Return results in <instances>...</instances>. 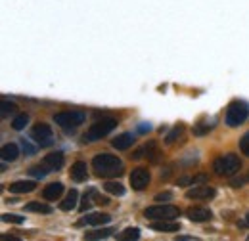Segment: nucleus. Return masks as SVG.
Masks as SVG:
<instances>
[{
  "mask_svg": "<svg viewBox=\"0 0 249 241\" xmlns=\"http://www.w3.org/2000/svg\"><path fill=\"white\" fill-rule=\"evenodd\" d=\"M92 169L100 178H113L123 174V161L109 153H98L92 159Z\"/></svg>",
  "mask_w": 249,
  "mask_h": 241,
  "instance_id": "nucleus-1",
  "label": "nucleus"
},
{
  "mask_svg": "<svg viewBox=\"0 0 249 241\" xmlns=\"http://www.w3.org/2000/svg\"><path fill=\"white\" fill-rule=\"evenodd\" d=\"M240 169H242V161L234 153L220 155V157L215 159V163H213V171H215V174H218V176H234V174L240 172Z\"/></svg>",
  "mask_w": 249,
  "mask_h": 241,
  "instance_id": "nucleus-2",
  "label": "nucleus"
},
{
  "mask_svg": "<svg viewBox=\"0 0 249 241\" xmlns=\"http://www.w3.org/2000/svg\"><path fill=\"white\" fill-rule=\"evenodd\" d=\"M117 126V119L113 117H107V119H102V120H96L92 126H89V130L85 132L83 140L85 144H92V142H98L102 138H106L113 128Z\"/></svg>",
  "mask_w": 249,
  "mask_h": 241,
  "instance_id": "nucleus-3",
  "label": "nucleus"
},
{
  "mask_svg": "<svg viewBox=\"0 0 249 241\" xmlns=\"http://www.w3.org/2000/svg\"><path fill=\"white\" fill-rule=\"evenodd\" d=\"M249 117V105L242 100H234L230 102L228 109H226V124L228 126H240L244 124Z\"/></svg>",
  "mask_w": 249,
  "mask_h": 241,
  "instance_id": "nucleus-4",
  "label": "nucleus"
},
{
  "mask_svg": "<svg viewBox=\"0 0 249 241\" xmlns=\"http://www.w3.org/2000/svg\"><path fill=\"white\" fill-rule=\"evenodd\" d=\"M85 119H87V113L79 111V109H75V111H60V113L54 115V122L58 126H62L63 130H75L77 126H81L85 122Z\"/></svg>",
  "mask_w": 249,
  "mask_h": 241,
  "instance_id": "nucleus-5",
  "label": "nucleus"
},
{
  "mask_svg": "<svg viewBox=\"0 0 249 241\" xmlns=\"http://www.w3.org/2000/svg\"><path fill=\"white\" fill-rule=\"evenodd\" d=\"M144 216L150 220H175L180 216V209L175 205H154L144 211Z\"/></svg>",
  "mask_w": 249,
  "mask_h": 241,
  "instance_id": "nucleus-6",
  "label": "nucleus"
},
{
  "mask_svg": "<svg viewBox=\"0 0 249 241\" xmlns=\"http://www.w3.org/2000/svg\"><path fill=\"white\" fill-rule=\"evenodd\" d=\"M31 136L40 148H48V146H52V142H54V132H52V128H50L46 122L35 124L31 130Z\"/></svg>",
  "mask_w": 249,
  "mask_h": 241,
  "instance_id": "nucleus-7",
  "label": "nucleus"
},
{
  "mask_svg": "<svg viewBox=\"0 0 249 241\" xmlns=\"http://www.w3.org/2000/svg\"><path fill=\"white\" fill-rule=\"evenodd\" d=\"M150 180H152V176H150L148 169H144V167H138V169H134V171L130 172V186H132V189H136V191L146 189Z\"/></svg>",
  "mask_w": 249,
  "mask_h": 241,
  "instance_id": "nucleus-8",
  "label": "nucleus"
},
{
  "mask_svg": "<svg viewBox=\"0 0 249 241\" xmlns=\"http://www.w3.org/2000/svg\"><path fill=\"white\" fill-rule=\"evenodd\" d=\"M217 195V189L211 186H194L186 191L188 199H213Z\"/></svg>",
  "mask_w": 249,
  "mask_h": 241,
  "instance_id": "nucleus-9",
  "label": "nucleus"
},
{
  "mask_svg": "<svg viewBox=\"0 0 249 241\" xmlns=\"http://www.w3.org/2000/svg\"><path fill=\"white\" fill-rule=\"evenodd\" d=\"M63 161H65V157H63L62 151H54V153L46 155V157H44V161H42L40 165L46 169V172H54V171L62 169Z\"/></svg>",
  "mask_w": 249,
  "mask_h": 241,
  "instance_id": "nucleus-10",
  "label": "nucleus"
},
{
  "mask_svg": "<svg viewBox=\"0 0 249 241\" xmlns=\"http://www.w3.org/2000/svg\"><path fill=\"white\" fill-rule=\"evenodd\" d=\"M109 222H111V216L109 214L92 212V214H87L85 218H81L77 222V226H102V224H109Z\"/></svg>",
  "mask_w": 249,
  "mask_h": 241,
  "instance_id": "nucleus-11",
  "label": "nucleus"
},
{
  "mask_svg": "<svg viewBox=\"0 0 249 241\" xmlns=\"http://www.w3.org/2000/svg\"><path fill=\"white\" fill-rule=\"evenodd\" d=\"M186 214L192 222H207V220L213 218V212L209 209H205V207H190Z\"/></svg>",
  "mask_w": 249,
  "mask_h": 241,
  "instance_id": "nucleus-12",
  "label": "nucleus"
},
{
  "mask_svg": "<svg viewBox=\"0 0 249 241\" xmlns=\"http://www.w3.org/2000/svg\"><path fill=\"white\" fill-rule=\"evenodd\" d=\"M63 193V184L62 182H54V184H48L44 189H42V197L46 201H56L60 199Z\"/></svg>",
  "mask_w": 249,
  "mask_h": 241,
  "instance_id": "nucleus-13",
  "label": "nucleus"
},
{
  "mask_svg": "<svg viewBox=\"0 0 249 241\" xmlns=\"http://www.w3.org/2000/svg\"><path fill=\"white\" fill-rule=\"evenodd\" d=\"M144 157H152V161H157V148H156V142H150V144H144L142 148L132 153V159H144Z\"/></svg>",
  "mask_w": 249,
  "mask_h": 241,
  "instance_id": "nucleus-14",
  "label": "nucleus"
},
{
  "mask_svg": "<svg viewBox=\"0 0 249 241\" xmlns=\"http://www.w3.org/2000/svg\"><path fill=\"white\" fill-rule=\"evenodd\" d=\"M87 176H89V167H87V163H85V161L73 163V167H71V178L75 182H85Z\"/></svg>",
  "mask_w": 249,
  "mask_h": 241,
  "instance_id": "nucleus-15",
  "label": "nucleus"
},
{
  "mask_svg": "<svg viewBox=\"0 0 249 241\" xmlns=\"http://www.w3.org/2000/svg\"><path fill=\"white\" fill-rule=\"evenodd\" d=\"M132 144H134V136H132L130 132H123V134H119V136L111 142V146L119 151H124V150H128V148H132Z\"/></svg>",
  "mask_w": 249,
  "mask_h": 241,
  "instance_id": "nucleus-16",
  "label": "nucleus"
},
{
  "mask_svg": "<svg viewBox=\"0 0 249 241\" xmlns=\"http://www.w3.org/2000/svg\"><path fill=\"white\" fill-rule=\"evenodd\" d=\"M36 188V182H33V180H19V182H14V184H10V191L12 193H31L33 189Z\"/></svg>",
  "mask_w": 249,
  "mask_h": 241,
  "instance_id": "nucleus-17",
  "label": "nucleus"
},
{
  "mask_svg": "<svg viewBox=\"0 0 249 241\" xmlns=\"http://www.w3.org/2000/svg\"><path fill=\"white\" fill-rule=\"evenodd\" d=\"M152 228L156 232H178L180 230V224L175 222V220H154Z\"/></svg>",
  "mask_w": 249,
  "mask_h": 241,
  "instance_id": "nucleus-18",
  "label": "nucleus"
},
{
  "mask_svg": "<svg viewBox=\"0 0 249 241\" xmlns=\"http://www.w3.org/2000/svg\"><path fill=\"white\" fill-rule=\"evenodd\" d=\"M207 182V174L205 172H199V174H186V176H180L177 184L178 186H196V184H203Z\"/></svg>",
  "mask_w": 249,
  "mask_h": 241,
  "instance_id": "nucleus-19",
  "label": "nucleus"
},
{
  "mask_svg": "<svg viewBox=\"0 0 249 241\" xmlns=\"http://www.w3.org/2000/svg\"><path fill=\"white\" fill-rule=\"evenodd\" d=\"M18 157H19V148H18L16 144H6V146H2V159H4L6 163L16 161Z\"/></svg>",
  "mask_w": 249,
  "mask_h": 241,
  "instance_id": "nucleus-20",
  "label": "nucleus"
},
{
  "mask_svg": "<svg viewBox=\"0 0 249 241\" xmlns=\"http://www.w3.org/2000/svg\"><path fill=\"white\" fill-rule=\"evenodd\" d=\"M77 201H79V193H77V189H71L60 207H62V211H73L77 207Z\"/></svg>",
  "mask_w": 249,
  "mask_h": 241,
  "instance_id": "nucleus-21",
  "label": "nucleus"
},
{
  "mask_svg": "<svg viewBox=\"0 0 249 241\" xmlns=\"http://www.w3.org/2000/svg\"><path fill=\"white\" fill-rule=\"evenodd\" d=\"M25 211L29 212H42V214H50L52 212V207L46 205V203H38V201H31L25 205Z\"/></svg>",
  "mask_w": 249,
  "mask_h": 241,
  "instance_id": "nucleus-22",
  "label": "nucleus"
},
{
  "mask_svg": "<svg viewBox=\"0 0 249 241\" xmlns=\"http://www.w3.org/2000/svg\"><path fill=\"white\" fill-rule=\"evenodd\" d=\"M111 234H113V230H111V228L94 230V232H89V234H85V240H106V238H109Z\"/></svg>",
  "mask_w": 249,
  "mask_h": 241,
  "instance_id": "nucleus-23",
  "label": "nucleus"
},
{
  "mask_svg": "<svg viewBox=\"0 0 249 241\" xmlns=\"http://www.w3.org/2000/svg\"><path fill=\"white\" fill-rule=\"evenodd\" d=\"M182 134H184V126H182V124H177V126H175V128H173V130L167 134L165 144H169V146H171V144H175V142H177V140H178Z\"/></svg>",
  "mask_w": 249,
  "mask_h": 241,
  "instance_id": "nucleus-24",
  "label": "nucleus"
},
{
  "mask_svg": "<svg viewBox=\"0 0 249 241\" xmlns=\"http://www.w3.org/2000/svg\"><path fill=\"white\" fill-rule=\"evenodd\" d=\"M104 189H106L107 193H111V195H124V188L119 182H106Z\"/></svg>",
  "mask_w": 249,
  "mask_h": 241,
  "instance_id": "nucleus-25",
  "label": "nucleus"
},
{
  "mask_svg": "<svg viewBox=\"0 0 249 241\" xmlns=\"http://www.w3.org/2000/svg\"><path fill=\"white\" fill-rule=\"evenodd\" d=\"M27 122H29V115L27 113H19L16 119L12 120V126H14V130H21V128L27 126Z\"/></svg>",
  "mask_w": 249,
  "mask_h": 241,
  "instance_id": "nucleus-26",
  "label": "nucleus"
},
{
  "mask_svg": "<svg viewBox=\"0 0 249 241\" xmlns=\"http://www.w3.org/2000/svg\"><path fill=\"white\" fill-rule=\"evenodd\" d=\"M96 195H98V191H96L94 188H92V189H89V193H85V197H83V205H81L79 209H81V211H87L89 207H92V205H94L92 199L96 197Z\"/></svg>",
  "mask_w": 249,
  "mask_h": 241,
  "instance_id": "nucleus-27",
  "label": "nucleus"
},
{
  "mask_svg": "<svg viewBox=\"0 0 249 241\" xmlns=\"http://www.w3.org/2000/svg\"><path fill=\"white\" fill-rule=\"evenodd\" d=\"M0 109H2V117H8L10 113H16V111H18V105L12 103V102H2Z\"/></svg>",
  "mask_w": 249,
  "mask_h": 241,
  "instance_id": "nucleus-28",
  "label": "nucleus"
},
{
  "mask_svg": "<svg viewBox=\"0 0 249 241\" xmlns=\"http://www.w3.org/2000/svg\"><path fill=\"white\" fill-rule=\"evenodd\" d=\"M140 238V230L138 228H128L119 236V240H138Z\"/></svg>",
  "mask_w": 249,
  "mask_h": 241,
  "instance_id": "nucleus-29",
  "label": "nucleus"
},
{
  "mask_svg": "<svg viewBox=\"0 0 249 241\" xmlns=\"http://www.w3.org/2000/svg\"><path fill=\"white\" fill-rule=\"evenodd\" d=\"M240 150H242L244 155H248L249 157V132L242 136V140H240Z\"/></svg>",
  "mask_w": 249,
  "mask_h": 241,
  "instance_id": "nucleus-30",
  "label": "nucleus"
},
{
  "mask_svg": "<svg viewBox=\"0 0 249 241\" xmlns=\"http://www.w3.org/2000/svg\"><path fill=\"white\" fill-rule=\"evenodd\" d=\"M2 220L4 222H14V224H21L23 222V218L18 216V214H2Z\"/></svg>",
  "mask_w": 249,
  "mask_h": 241,
  "instance_id": "nucleus-31",
  "label": "nucleus"
},
{
  "mask_svg": "<svg viewBox=\"0 0 249 241\" xmlns=\"http://www.w3.org/2000/svg\"><path fill=\"white\" fill-rule=\"evenodd\" d=\"M171 197H173V193H171V191H165V193H157L156 201H169Z\"/></svg>",
  "mask_w": 249,
  "mask_h": 241,
  "instance_id": "nucleus-32",
  "label": "nucleus"
},
{
  "mask_svg": "<svg viewBox=\"0 0 249 241\" xmlns=\"http://www.w3.org/2000/svg\"><path fill=\"white\" fill-rule=\"evenodd\" d=\"M23 151H25V153H35V148H31V146L23 140Z\"/></svg>",
  "mask_w": 249,
  "mask_h": 241,
  "instance_id": "nucleus-33",
  "label": "nucleus"
},
{
  "mask_svg": "<svg viewBox=\"0 0 249 241\" xmlns=\"http://www.w3.org/2000/svg\"><path fill=\"white\" fill-rule=\"evenodd\" d=\"M146 130H150V124H140V132H146Z\"/></svg>",
  "mask_w": 249,
  "mask_h": 241,
  "instance_id": "nucleus-34",
  "label": "nucleus"
},
{
  "mask_svg": "<svg viewBox=\"0 0 249 241\" xmlns=\"http://www.w3.org/2000/svg\"><path fill=\"white\" fill-rule=\"evenodd\" d=\"M248 180H249V174H248Z\"/></svg>",
  "mask_w": 249,
  "mask_h": 241,
  "instance_id": "nucleus-35",
  "label": "nucleus"
},
{
  "mask_svg": "<svg viewBox=\"0 0 249 241\" xmlns=\"http://www.w3.org/2000/svg\"><path fill=\"white\" fill-rule=\"evenodd\" d=\"M248 218H249V216H248ZM248 222H249V220H248Z\"/></svg>",
  "mask_w": 249,
  "mask_h": 241,
  "instance_id": "nucleus-36",
  "label": "nucleus"
}]
</instances>
